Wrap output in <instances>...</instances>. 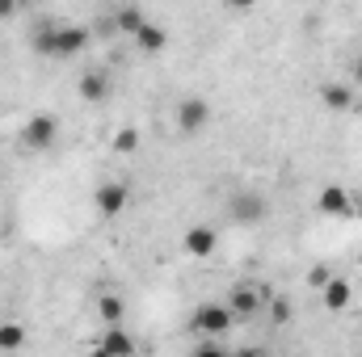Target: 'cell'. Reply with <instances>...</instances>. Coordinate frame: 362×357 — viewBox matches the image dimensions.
Segmentation results:
<instances>
[{"label": "cell", "mask_w": 362, "mask_h": 357, "mask_svg": "<svg viewBox=\"0 0 362 357\" xmlns=\"http://www.w3.org/2000/svg\"><path fill=\"white\" fill-rule=\"evenodd\" d=\"M232 320H236V315L228 311V303H202V307L194 311V320H189V324H194V332H198V337L219 341V337L232 328Z\"/></svg>", "instance_id": "obj_1"}, {"label": "cell", "mask_w": 362, "mask_h": 357, "mask_svg": "<svg viewBox=\"0 0 362 357\" xmlns=\"http://www.w3.org/2000/svg\"><path fill=\"white\" fill-rule=\"evenodd\" d=\"M55 135H59V118H55V114H34V118L21 126V143H25L30 152H47V147L55 143Z\"/></svg>", "instance_id": "obj_2"}, {"label": "cell", "mask_w": 362, "mask_h": 357, "mask_svg": "<svg viewBox=\"0 0 362 357\" xmlns=\"http://www.w3.org/2000/svg\"><path fill=\"white\" fill-rule=\"evenodd\" d=\"M206 122H211V105H206L202 97H185V101H177V131L181 135H198Z\"/></svg>", "instance_id": "obj_3"}, {"label": "cell", "mask_w": 362, "mask_h": 357, "mask_svg": "<svg viewBox=\"0 0 362 357\" xmlns=\"http://www.w3.org/2000/svg\"><path fill=\"white\" fill-rule=\"evenodd\" d=\"M181 244H185V253L189 257H198V261H206V257H215V248H219V236H215V227H189L185 236H181Z\"/></svg>", "instance_id": "obj_4"}, {"label": "cell", "mask_w": 362, "mask_h": 357, "mask_svg": "<svg viewBox=\"0 0 362 357\" xmlns=\"http://www.w3.org/2000/svg\"><path fill=\"white\" fill-rule=\"evenodd\" d=\"M51 34H55V55L59 59L85 51V42H89V30L85 25H51Z\"/></svg>", "instance_id": "obj_5"}, {"label": "cell", "mask_w": 362, "mask_h": 357, "mask_svg": "<svg viewBox=\"0 0 362 357\" xmlns=\"http://www.w3.org/2000/svg\"><path fill=\"white\" fill-rule=\"evenodd\" d=\"M93 206H97L101 214H118V210L127 206V185H122V181H105V185H97Z\"/></svg>", "instance_id": "obj_6"}, {"label": "cell", "mask_w": 362, "mask_h": 357, "mask_svg": "<svg viewBox=\"0 0 362 357\" xmlns=\"http://www.w3.org/2000/svg\"><path fill=\"white\" fill-rule=\"evenodd\" d=\"M316 210H320V214H350L354 202H350V193H346L341 185H325V189L316 193Z\"/></svg>", "instance_id": "obj_7"}, {"label": "cell", "mask_w": 362, "mask_h": 357, "mask_svg": "<svg viewBox=\"0 0 362 357\" xmlns=\"http://www.w3.org/2000/svg\"><path fill=\"white\" fill-rule=\"evenodd\" d=\"M232 219H236V223H249V227L262 223V219H266V198H262V193H240V198L232 202Z\"/></svg>", "instance_id": "obj_8"}, {"label": "cell", "mask_w": 362, "mask_h": 357, "mask_svg": "<svg viewBox=\"0 0 362 357\" xmlns=\"http://www.w3.org/2000/svg\"><path fill=\"white\" fill-rule=\"evenodd\" d=\"M110 25H114V34H139V30L148 25V17H144V8H135V4H122V8L110 13Z\"/></svg>", "instance_id": "obj_9"}, {"label": "cell", "mask_w": 362, "mask_h": 357, "mask_svg": "<svg viewBox=\"0 0 362 357\" xmlns=\"http://www.w3.org/2000/svg\"><path fill=\"white\" fill-rule=\"evenodd\" d=\"M350 298H354V286H350V277H333V282L320 290V303H325L329 311H346V307H350Z\"/></svg>", "instance_id": "obj_10"}, {"label": "cell", "mask_w": 362, "mask_h": 357, "mask_svg": "<svg viewBox=\"0 0 362 357\" xmlns=\"http://www.w3.org/2000/svg\"><path fill=\"white\" fill-rule=\"evenodd\" d=\"M76 92H81V101H105L110 97V76L105 72H81V80H76Z\"/></svg>", "instance_id": "obj_11"}, {"label": "cell", "mask_w": 362, "mask_h": 357, "mask_svg": "<svg viewBox=\"0 0 362 357\" xmlns=\"http://www.w3.org/2000/svg\"><path fill=\"white\" fill-rule=\"evenodd\" d=\"M262 307V290L257 286H236L232 294H228V311L232 315H253Z\"/></svg>", "instance_id": "obj_12"}, {"label": "cell", "mask_w": 362, "mask_h": 357, "mask_svg": "<svg viewBox=\"0 0 362 357\" xmlns=\"http://www.w3.org/2000/svg\"><path fill=\"white\" fill-rule=\"evenodd\" d=\"M97 345H101L110 357H135V341H131L127 328H105V337H101Z\"/></svg>", "instance_id": "obj_13"}, {"label": "cell", "mask_w": 362, "mask_h": 357, "mask_svg": "<svg viewBox=\"0 0 362 357\" xmlns=\"http://www.w3.org/2000/svg\"><path fill=\"white\" fill-rule=\"evenodd\" d=\"M165 42H169V34H165V25H156V21H148V25L135 34V47H139L144 55H156V51H165Z\"/></svg>", "instance_id": "obj_14"}, {"label": "cell", "mask_w": 362, "mask_h": 357, "mask_svg": "<svg viewBox=\"0 0 362 357\" xmlns=\"http://www.w3.org/2000/svg\"><path fill=\"white\" fill-rule=\"evenodd\" d=\"M320 101H325L329 109H337V114H341V109H350V105H354V92H350V85H325V89H320Z\"/></svg>", "instance_id": "obj_15"}, {"label": "cell", "mask_w": 362, "mask_h": 357, "mask_svg": "<svg viewBox=\"0 0 362 357\" xmlns=\"http://www.w3.org/2000/svg\"><path fill=\"white\" fill-rule=\"evenodd\" d=\"M97 311H101V320H105L110 328H122V324H118V320H122V298H114V294H105Z\"/></svg>", "instance_id": "obj_16"}, {"label": "cell", "mask_w": 362, "mask_h": 357, "mask_svg": "<svg viewBox=\"0 0 362 357\" xmlns=\"http://www.w3.org/2000/svg\"><path fill=\"white\" fill-rule=\"evenodd\" d=\"M25 345V328L21 324H0V349H21Z\"/></svg>", "instance_id": "obj_17"}, {"label": "cell", "mask_w": 362, "mask_h": 357, "mask_svg": "<svg viewBox=\"0 0 362 357\" xmlns=\"http://www.w3.org/2000/svg\"><path fill=\"white\" fill-rule=\"evenodd\" d=\"M135 147H139V131H135V126H122V131L114 135V152H122V156H131Z\"/></svg>", "instance_id": "obj_18"}, {"label": "cell", "mask_w": 362, "mask_h": 357, "mask_svg": "<svg viewBox=\"0 0 362 357\" xmlns=\"http://www.w3.org/2000/svg\"><path fill=\"white\" fill-rule=\"evenodd\" d=\"M189 357H228V349H223L219 341H202V345H198Z\"/></svg>", "instance_id": "obj_19"}, {"label": "cell", "mask_w": 362, "mask_h": 357, "mask_svg": "<svg viewBox=\"0 0 362 357\" xmlns=\"http://www.w3.org/2000/svg\"><path fill=\"white\" fill-rule=\"evenodd\" d=\"M270 320L274 324H286V320H291V303H286V298H274L270 303Z\"/></svg>", "instance_id": "obj_20"}, {"label": "cell", "mask_w": 362, "mask_h": 357, "mask_svg": "<svg viewBox=\"0 0 362 357\" xmlns=\"http://www.w3.org/2000/svg\"><path fill=\"white\" fill-rule=\"evenodd\" d=\"M329 282H333V273H329V269H320V265L308 273V286H312V290H325Z\"/></svg>", "instance_id": "obj_21"}, {"label": "cell", "mask_w": 362, "mask_h": 357, "mask_svg": "<svg viewBox=\"0 0 362 357\" xmlns=\"http://www.w3.org/2000/svg\"><path fill=\"white\" fill-rule=\"evenodd\" d=\"M228 357H262L257 349H236V353H228Z\"/></svg>", "instance_id": "obj_22"}, {"label": "cell", "mask_w": 362, "mask_h": 357, "mask_svg": "<svg viewBox=\"0 0 362 357\" xmlns=\"http://www.w3.org/2000/svg\"><path fill=\"white\" fill-rule=\"evenodd\" d=\"M85 357H110V353H105L101 345H93V349H89V353H85Z\"/></svg>", "instance_id": "obj_23"}, {"label": "cell", "mask_w": 362, "mask_h": 357, "mask_svg": "<svg viewBox=\"0 0 362 357\" xmlns=\"http://www.w3.org/2000/svg\"><path fill=\"white\" fill-rule=\"evenodd\" d=\"M0 17H13V4H0Z\"/></svg>", "instance_id": "obj_24"}, {"label": "cell", "mask_w": 362, "mask_h": 357, "mask_svg": "<svg viewBox=\"0 0 362 357\" xmlns=\"http://www.w3.org/2000/svg\"><path fill=\"white\" fill-rule=\"evenodd\" d=\"M354 80H358V85H362V59H358V63H354Z\"/></svg>", "instance_id": "obj_25"}]
</instances>
